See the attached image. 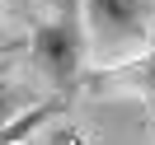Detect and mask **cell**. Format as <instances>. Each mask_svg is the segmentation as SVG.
Masks as SVG:
<instances>
[{
  "label": "cell",
  "mask_w": 155,
  "mask_h": 145,
  "mask_svg": "<svg viewBox=\"0 0 155 145\" xmlns=\"http://www.w3.org/2000/svg\"><path fill=\"white\" fill-rule=\"evenodd\" d=\"M61 112H66V98H47V103H38L33 112H24L19 122L0 126V145H24V140H38V131L52 122V117H61Z\"/></svg>",
  "instance_id": "3"
},
{
  "label": "cell",
  "mask_w": 155,
  "mask_h": 145,
  "mask_svg": "<svg viewBox=\"0 0 155 145\" xmlns=\"http://www.w3.org/2000/svg\"><path fill=\"white\" fill-rule=\"evenodd\" d=\"M150 145H155V80H150Z\"/></svg>",
  "instance_id": "5"
},
{
  "label": "cell",
  "mask_w": 155,
  "mask_h": 145,
  "mask_svg": "<svg viewBox=\"0 0 155 145\" xmlns=\"http://www.w3.org/2000/svg\"><path fill=\"white\" fill-rule=\"evenodd\" d=\"M14 52H19V42H0V61H10Z\"/></svg>",
  "instance_id": "6"
},
{
  "label": "cell",
  "mask_w": 155,
  "mask_h": 145,
  "mask_svg": "<svg viewBox=\"0 0 155 145\" xmlns=\"http://www.w3.org/2000/svg\"><path fill=\"white\" fill-rule=\"evenodd\" d=\"M0 75H5V61H0Z\"/></svg>",
  "instance_id": "8"
},
{
  "label": "cell",
  "mask_w": 155,
  "mask_h": 145,
  "mask_svg": "<svg viewBox=\"0 0 155 145\" xmlns=\"http://www.w3.org/2000/svg\"><path fill=\"white\" fill-rule=\"evenodd\" d=\"M85 5V33L99 52H127L150 38L155 0H80Z\"/></svg>",
  "instance_id": "2"
},
{
  "label": "cell",
  "mask_w": 155,
  "mask_h": 145,
  "mask_svg": "<svg viewBox=\"0 0 155 145\" xmlns=\"http://www.w3.org/2000/svg\"><path fill=\"white\" fill-rule=\"evenodd\" d=\"M0 42H10V38H5V28H0Z\"/></svg>",
  "instance_id": "7"
},
{
  "label": "cell",
  "mask_w": 155,
  "mask_h": 145,
  "mask_svg": "<svg viewBox=\"0 0 155 145\" xmlns=\"http://www.w3.org/2000/svg\"><path fill=\"white\" fill-rule=\"evenodd\" d=\"M33 108H38V103L28 98V89L0 75V126H10V122H19V117H24V112H33Z\"/></svg>",
  "instance_id": "4"
},
{
  "label": "cell",
  "mask_w": 155,
  "mask_h": 145,
  "mask_svg": "<svg viewBox=\"0 0 155 145\" xmlns=\"http://www.w3.org/2000/svg\"><path fill=\"white\" fill-rule=\"evenodd\" d=\"M85 52H89V33H85V5L80 0H57L52 14L42 24H33V33H28V61L57 94L75 89L80 70H85Z\"/></svg>",
  "instance_id": "1"
},
{
  "label": "cell",
  "mask_w": 155,
  "mask_h": 145,
  "mask_svg": "<svg viewBox=\"0 0 155 145\" xmlns=\"http://www.w3.org/2000/svg\"><path fill=\"white\" fill-rule=\"evenodd\" d=\"M14 5H28V0H14Z\"/></svg>",
  "instance_id": "9"
},
{
  "label": "cell",
  "mask_w": 155,
  "mask_h": 145,
  "mask_svg": "<svg viewBox=\"0 0 155 145\" xmlns=\"http://www.w3.org/2000/svg\"><path fill=\"white\" fill-rule=\"evenodd\" d=\"M24 145H38V140H24Z\"/></svg>",
  "instance_id": "10"
}]
</instances>
